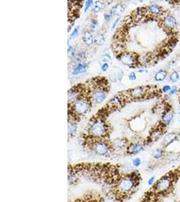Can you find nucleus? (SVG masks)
<instances>
[{"instance_id":"obj_1","label":"nucleus","mask_w":180,"mask_h":202,"mask_svg":"<svg viewBox=\"0 0 180 202\" xmlns=\"http://www.w3.org/2000/svg\"><path fill=\"white\" fill-rule=\"evenodd\" d=\"M139 180L140 174L137 171L121 176L115 185L113 193L122 200L123 197L129 196L134 193L138 185Z\"/></svg>"},{"instance_id":"obj_2","label":"nucleus","mask_w":180,"mask_h":202,"mask_svg":"<svg viewBox=\"0 0 180 202\" xmlns=\"http://www.w3.org/2000/svg\"><path fill=\"white\" fill-rule=\"evenodd\" d=\"M108 126L102 119H95L91 121L89 127V132L92 138L104 139L108 135Z\"/></svg>"},{"instance_id":"obj_3","label":"nucleus","mask_w":180,"mask_h":202,"mask_svg":"<svg viewBox=\"0 0 180 202\" xmlns=\"http://www.w3.org/2000/svg\"><path fill=\"white\" fill-rule=\"evenodd\" d=\"M174 179L171 175L166 174L158 181L153 185V190L157 193H166L171 190L173 187Z\"/></svg>"},{"instance_id":"obj_4","label":"nucleus","mask_w":180,"mask_h":202,"mask_svg":"<svg viewBox=\"0 0 180 202\" xmlns=\"http://www.w3.org/2000/svg\"><path fill=\"white\" fill-rule=\"evenodd\" d=\"M91 149L97 155L99 156H106L108 154L112 147L110 146L109 143H107L103 139L95 138L91 142Z\"/></svg>"},{"instance_id":"obj_5","label":"nucleus","mask_w":180,"mask_h":202,"mask_svg":"<svg viewBox=\"0 0 180 202\" xmlns=\"http://www.w3.org/2000/svg\"><path fill=\"white\" fill-rule=\"evenodd\" d=\"M91 107V101L86 98L80 97L72 104V109L75 114H84L90 111Z\"/></svg>"},{"instance_id":"obj_6","label":"nucleus","mask_w":180,"mask_h":202,"mask_svg":"<svg viewBox=\"0 0 180 202\" xmlns=\"http://www.w3.org/2000/svg\"><path fill=\"white\" fill-rule=\"evenodd\" d=\"M117 59L123 64L130 67L135 66L137 63V57L134 53L128 52L120 53L117 57Z\"/></svg>"},{"instance_id":"obj_7","label":"nucleus","mask_w":180,"mask_h":202,"mask_svg":"<svg viewBox=\"0 0 180 202\" xmlns=\"http://www.w3.org/2000/svg\"><path fill=\"white\" fill-rule=\"evenodd\" d=\"M107 96V91L104 88H97L92 90L91 100L96 104H100L103 102Z\"/></svg>"},{"instance_id":"obj_8","label":"nucleus","mask_w":180,"mask_h":202,"mask_svg":"<svg viewBox=\"0 0 180 202\" xmlns=\"http://www.w3.org/2000/svg\"><path fill=\"white\" fill-rule=\"evenodd\" d=\"M129 95L133 98H140L146 94L147 89L146 87L138 86L136 88L130 90Z\"/></svg>"},{"instance_id":"obj_9","label":"nucleus","mask_w":180,"mask_h":202,"mask_svg":"<svg viewBox=\"0 0 180 202\" xmlns=\"http://www.w3.org/2000/svg\"><path fill=\"white\" fill-rule=\"evenodd\" d=\"M144 144L140 141H136L132 143L127 148V152L129 154H137L144 149Z\"/></svg>"},{"instance_id":"obj_10","label":"nucleus","mask_w":180,"mask_h":202,"mask_svg":"<svg viewBox=\"0 0 180 202\" xmlns=\"http://www.w3.org/2000/svg\"><path fill=\"white\" fill-rule=\"evenodd\" d=\"M163 25L169 30H174L177 28V22L175 17L171 15H167L163 18Z\"/></svg>"},{"instance_id":"obj_11","label":"nucleus","mask_w":180,"mask_h":202,"mask_svg":"<svg viewBox=\"0 0 180 202\" xmlns=\"http://www.w3.org/2000/svg\"><path fill=\"white\" fill-rule=\"evenodd\" d=\"M146 10L150 14L154 16H159L163 14V9H162V7L156 4L150 5L149 6L147 7Z\"/></svg>"},{"instance_id":"obj_12","label":"nucleus","mask_w":180,"mask_h":202,"mask_svg":"<svg viewBox=\"0 0 180 202\" xmlns=\"http://www.w3.org/2000/svg\"><path fill=\"white\" fill-rule=\"evenodd\" d=\"M178 139V136L176 133H169L164 136L163 144L165 147H167Z\"/></svg>"},{"instance_id":"obj_13","label":"nucleus","mask_w":180,"mask_h":202,"mask_svg":"<svg viewBox=\"0 0 180 202\" xmlns=\"http://www.w3.org/2000/svg\"><path fill=\"white\" fill-rule=\"evenodd\" d=\"M80 90L78 88H72L70 90L68 91V103H73L75 101H76L80 97Z\"/></svg>"},{"instance_id":"obj_14","label":"nucleus","mask_w":180,"mask_h":202,"mask_svg":"<svg viewBox=\"0 0 180 202\" xmlns=\"http://www.w3.org/2000/svg\"><path fill=\"white\" fill-rule=\"evenodd\" d=\"M89 63H79L77 65V66L74 67L73 71H72V74L75 76H77V75H79L82 73H83L85 71H86V69H88Z\"/></svg>"},{"instance_id":"obj_15","label":"nucleus","mask_w":180,"mask_h":202,"mask_svg":"<svg viewBox=\"0 0 180 202\" xmlns=\"http://www.w3.org/2000/svg\"><path fill=\"white\" fill-rule=\"evenodd\" d=\"M174 117V114L173 112L171 110H167L165 113L163 114V116H162V120L163 122V124L165 125H169L171 124V123L173 121Z\"/></svg>"},{"instance_id":"obj_16","label":"nucleus","mask_w":180,"mask_h":202,"mask_svg":"<svg viewBox=\"0 0 180 202\" xmlns=\"http://www.w3.org/2000/svg\"><path fill=\"white\" fill-rule=\"evenodd\" d=\"M162 134H163V129L159 127L158 128L155 129L154 130H153L151 132L150 138L151 139V141H155L161 138V137L162 136Z\"/></svg>"},{"instance_id":"obj_17","label":"nucleus","mask_w":180,"mask_h":202,"mask_svg":"<svg viewBox=\"0 0 180 202\" xmlns=\"http://www.w3.org/2000/svg\"><path fill=\"white\" fill-rule=\"evenodd\" d=\"M121 201L122 200H121L116 194L113 193L102 198L100 199V201L99 202H121Z\"/></svg>"},{"instance_id":"obj_18","label":"nucleus","mask_w":180,"mask_h":202,"mask_svg":"<svg viewBox=\"0 0 180 202\" xmlns=\"http://www.w3.org/2000/svg\"><path fill=\"white\" fill-rule=\"evenodd\" d=\"M82 41L87 46H91L94 43V38L91 32L85 31L82 36Z\"/></svg>"},{"instance_id":"obj_19","label":"nucleus","mask_w":180,"mask_h":202,"mask_svg":"<svg viewBox=\"0 0 180 202\" xmlns=\"http://www.w3.org/2000/svg\"><path fill=\"white\" fill-rule=\"evenodd\" d=\"M124 98L121 95H116L113 98H111L109 101L110 105L112 106H119V105H121L123 103Z\"/></svg>"},{"instance_id":"obj_20","label":"nucleus","mask_w":180,"mask_h":202,"mask_svg":"<svg viewBox=\"0 0 180 202\" xmlns=\"http://www.w3.org/2000/svg\"><path fill=\"white\" fill-rule=\"evenodd\" d=\"M127 141L126 139H117L114 141L113 147L116 149H123L127 146Z\"/></svg>"},{"instance_id":"obj_21","label":"nucleus","mask_w":180,"mask_h":202,"mask_svg":"<svg viewBox=\"0 0 180 202\" xmlns=\"http://www.w3.org/2000/svg\"><path fill=\"white\" fill-rule=\"evenodd\" d=\"M167 76V72L164 70V69H160L157 72L155 76H154V79L157 82H161L163 81L166 78Z\"/></svg>"},{"instance_id":"obj_22","label":"nucleus","mask_w":180,"mask_h":202,"mask_svg":"<svg viewBox=\"0 0 180 202\" xmlns=\"http://www.w3.org/2000/svg\"><path fill=\"white\" fill-rule=\"evenodd\" d=\"M124 10H125V7L124 5H122L121 4H118L116 5V6L113 7V9H111V11L113 12L114 16H116V15L119 16V15L123 13Z\"/></svg>"},{"instance_id":"obj_23","label":"nucleus","mask_w":180,"mask_h":202,"mask_svg":"<svg viewBox=\"0 0 180 202\" xmlns=\"http://www.w3.org/2000/svg\"><path fill=\"white\" fill-rule=\"evenodd\" d=\"M105 5L103 2L101 1H97L94 4L92 11L94 12V13H97V12H99L100 11L102 10L105 8Z\"/></svg>"},{"instance_id":"obj_24","label":"nucleus","mask_w":180,"mask_h":202,"mask_svg":"<svg viewBox=\"0 0 180 202\" xmlns=\"http://www.w3.org/2000/svg\"><path fill=\"white\" fill-rule=\"evenodd\" d=\"M165 151L163 149L157 148L153 152V153H152V157H153V158L155 160H159L161 159L162 157H163Z\"/></svg>"},{"instance_id":"obj_25","label":"nucleus","mask_w":180,"mask_h":202,"mask_svg":"<svg viewBox=\"0 0 180 202\" xmlns=\"http://www.w3.org/2000/svg\"><path fill=\"white\" fill-rule=\"evenodd\" d=\"M105 42V38L102 34L99 33L94 36V43L98 45H102Z\"/></svg>"},{"instance_id":"obj_26","label":"nucleus","mask_w":180,"mask_h":202,"mask_svg":"<svg viewBox=\"0 0 180 202\" xmlns=\"http://www.w3.org/2000/svg\"><path fill=\"white\" fill-rule=\"evenodd\" d=\"M67 131H68V134L72 135L76 131V125L74 121H70L68 122V127H67Z\"/></svg>"},{"instance_id":"obj_27","label":"nucleus","mask_w":180,"mask_h":202,"mask_svg":"<svg viewBox=\"0 0 180 202\" xmlns=\"http://www.w3.org/2000/svg\"><path fill=\"white\" fill-rule=\"evenodd\" d=\"M169 80L172 82H176L179 79V74L177 71H174L169 75Z\"/></svg>"},{"instance_id":"obj_28","label":"nucleus","mask_w":180,"mask_h":202,"mask_svg":"<svg viewBox=\"0 0 180 202\" xmlns=\"http://www.w3.org/2000/svg\"><path fill=\"white\" fill-rule=\"evenodd\" d=\"M113 16H114V15H113V12H112L111 10H110L109 12H105V13L104 14V18L106 21L109 22V21L111 20V19L112 18V17H113Z\"/></svg>"},{"instance_id":"obj_29","label":"nucleus","mask_w":180,"mask_h":202,"mask_svg":"<svg viewBox=\"0 0 180 202\" xmlns=\"http://www.w3.org/2000/svg\"><path fill=\"white\" fill-rule=\"evenodd\" d=\"M84 58H85V53L84 51L80 52V53L77 54L76 56V60L77 62L81 61L82 59Z\"/></svg>"},{"instance_id":"obj_30","label":"nucleus","mask_w":180,"mask_h":202,"mask_svg":"<svg viewBox=\"0 0 180 202\" xmlns=\"http://www.w3.org/2000/svg\"><path fill=\"white\" fill-rule=\"evenodd\" d=\"M141 163H142V161H141L140 158H134L133 160V161H132V164H133V166L134 167H136V168L140 166Z\"/></svg>"},{"instance_id":"obj_31","label":"nucleus","mask_w":180,"mask_h":202,"mask_svg":"<svg viewBox=\"0 0 180 202\" xmlns=\"http://www.w3.org/2000/svg\"><path fill=\"white\" fill-rule=\"evenodd\" d=\"M155 183H156V179H155V176H151V177L149 179V181H148V184L149 186L154 185Z\"/></svg>"},{"instance_id":"obj_32","label":"nucleus","mask_w":180,"mask_h":202,"mask_svg":"<svg viewBox=\"0 0 180 202\" xmlns=\"http://www.w3.org/2000/svg\"><path fill=\"white\" fill-rule=\"evenodd\" d=\"M93 4V1L92 0H89V1H86V4H85V8H84V12H86L88 10L89 8L91 7V5Z\"/></svg>"},{"instance_id":"obj_33","label":"nucleus","mask_w":180,"mask_h":202,"mask_svg":"<svg viewBox=\"0 0 180 202\" xmlns=\"http://www.w3.org/2000/svg\"><path fill=\"white\" fill-rule=\"evenodd\" d=\"M79 28H80L79 26L76 27V28L74 30V31L72 32V33L71 34V36H70L71 39L74 38V37H76L77 36V34H78V32H79Z\"/></svg>"},{"instance_id":"obj_34","label":"nucleus","mask_w":180,"mask_h":202,"mask_svg":"<svg viewBox=\"0 0 180 202\" xmlns=\"http://www.w3.org/2000/svg\"><path fill=\"white\" fill-rule=\"evenodd\" d=\"M177 89H178V88H177V87L176 86H172L171 88V90L169 92L170 95H173V94H176L177 92Z\"/></svg>"},{"instance_id":"obj_35","label":"nucleus","mask_w":180,"mask_h":202,"mask_svg":"<svg viewBox=\"0 0 180 202\" xmlns=\"http://www.w3.org/2000/svg\"><path fill=\"white\" fill-rule=\"evenodd\" d=\"M97 25H98V22H97V20H95V19L92 20V21H91V28L95 29V28L97 26Z\"/></svg>"},{"instance_id":"obj_36","label":"nucleus","mask_w":180,"mask_h":202,"mask_svg":"<svg viewBox=\"0 0 180 202\" xmlns=\"http://www.w3.org/2000/svg\"><path fill=\"white\" fill-rule=\"evenodd\" d=\"M128 77H129V79L132 81L136 80V74L134 73V72H132V73L130 74Z\"/></svg>"},{"instance_id":"obj_37","label":"nucleus","mask_w":180,"mask_h":202,"mask_svg":"<svg viewBox=\"0 0 180 202\" xmlns=\"http://www.w3.org/2000/svg\"><path fill=\"white\" fill-rule=\"evenodd\" d=\"M109 65L108 63H105L102 65V66H101V69H102V71H106L107 69H109Z\"/></svg>"},{"instance_id":"obj_38","label":"nucleus","mask_w":180,"mask_h":202,"mask_svg":"<svg viewBox=\"0 0 180 202\" xmlns=\"http://www.w3.org/2000/svg\"><path fill=\"white\" fill-rule=\"evenodd\" d=\"M171 87L170 86L165 85L162 87V91H163L164 92H169L170 90H171Z\"/></svg>"},{"instance_id":"obj_39","label":"nucleus","mask_w":180,"mask_h":202,"mask_svg":"<svg viewBox=\"0 0 180 202\" xmlns=\"http://www.w3.org/2000/svg\"><path fill=\"white\" fill-rule=\"evenodd\" d=\"M120 18H120V17H118V18H117L116 20H115L114 21V22H113V25H112V27H111V28H112V30H113V29H114L115 28H116V26H117V23H118V22H119V20H120Z\"/></svg>"},{"instance_id":"obj_40","label":"nucleus","mask_w":180,"mask_h":202,"mask_svg":"<svg viewBox=\"0 0 180 202\" xmlns=\"http://www.w3.org/2000/svg\"><path fill=\"white\" fill-rule=\"evenodd\" d=\"M72 51V47L68 44V54H70V53H71Z\"/></svg>"},{"instance_id":"obj_41","label":"nucleus","mask_w":180,"mask_h":202,"mask_svg":"<svg viewBox=\"0 0 180 202\" xmlns=\"http://www.w3.org/2000/svg\"><path fill=\"white\" fill-rule=\"evenodd\" d=\"M144 71H146L144 70V69H140V70H138V72H140V73H142V72H144Z\"/></svg>"},{"instance_id":"obj_42","label":"nucleus","mask_w":180,"mask_h":202,"mask_svg":"<svg viewBox=\"0 0 180 202\" xmlns=\"http://www.w3.org/2000/svg\"><path fill=\"white\" fill-rule=\"evenodd\" d=\"M74 202H83L82 201H80V200H76V201H75Z\"/></svg>"},{"instance_id":"obj_43","label":"nucleus","mask_w":180,"mask_h":202,"mask_svg":"<svg viewBox=\"0 0 180 202\" xmlns=\"http://www.w3.org/2000/svg\"><path fill=\"white\" fill-rule=\"evenodd\" d=\"M179 114H180V113H179ZM179 123H180V120H179Z\"/></svg>"}]
</instances>
